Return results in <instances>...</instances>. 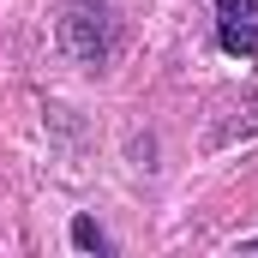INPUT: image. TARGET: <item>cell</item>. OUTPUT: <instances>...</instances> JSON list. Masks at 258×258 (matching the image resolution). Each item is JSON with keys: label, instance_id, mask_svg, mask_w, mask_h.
<instances>
[{"label": "cell", "instance_id": "6da1fadb", "mask_svg": "<svg viewBox=\"0 0 258 258\" xmlns=\"http://www.w3.org/2000/svg\"><path fill=\"white\" fill-rule=\"evenodd\" d=\"M216 36L228 54H258V0H216Z\"/></svg>", "mask_w": 258, "mask_h": 258}, {"label": "cell", "instance_id": "7a4b0ae2", "mask_svg": "<svg viewBox=\"0 0 258 258\" xmlns=\"http://www.w3.org/2000/svg\"><path fill=\"white\" fill-rule=\"evenodd\" d=\"M66 48L78 54V60H102L108 54V36H102V6L90 12V6H78L72 18H66Z\"/></svg>", "mask_w": 258, "mask_h": 258}, {"label": "cell", "instance_id": "3957f363", "mask_svg": "<svg viewBox=\"0 0 258 258\" xmlns=\"http://www.w3.org/2000/svg\"><path fill=\"white\" fill-rule=\"evenodd\" d=\"M72 240H78L84 252H90V246H102V234H96V222H90V216H78V222H72Z\"/></svg>", "mask_w": 258, "mask_h": 258}, {"label": "cell", "instance_id": "277c9868", "mask_svg": "<svg viewBox=\"0 0 258 258\" xmlns=\"http://www.w3.org/2000/svg\"><path fill=\"white\" fill-rule=\"evenodd\" d=\"M246 252H258V240H246Z\"/></svg>", "mask_w": 258, "mask_h": 258}]
</instances>
